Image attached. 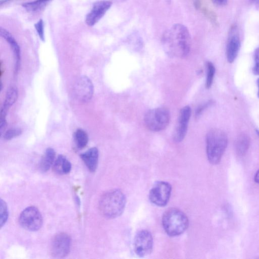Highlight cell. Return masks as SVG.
Masks as SVG:
<instances>
[{"instance_id": "obj_22", "label": "cell", "mask_w": 259, "mask_h": 259, "mask_svg": "<svg viewBox=\"0 0 259 259\" xmlns=\"http://www.w3.org/2000/svg\"><path fill=\"white\" fill-rule=\"evenodd\" d=\"M50 1L51 0H36L35 1L23 4L22 6L28 11L34 12L41 9Z\"/></svg>"}, {"instance_id": "obj_15", "label": "cell", "mask_w": 259, "mask_h": 259, "mask_svg": "<svg viewBox=\"0 0 259 259\" xmlns=\"http://www.w3.org/2000/svg\"><path fill=\"white\" fill-rule=\"evenodd\" d=\"M0 34L9 43L13 51L15 59V71L17 72L19 71L20 66V48L11 34L5 29L1 28L0 29Z\"/></svg>"}, {"instance_id": "obj_7", "label": "cell", "mask_w": 259, "mask_h": 259, "mask_svg": "<svg viewBox=\"0 0 259 259\" xmlns=\"http://www.w3.org/2000/svg\"><path fill=\"white\" fill-rule=\"evenodd\" d=\"M72 244V239L66 233L57 234L51 241L50 252L53 257L56 258H63L70 253Z\"/></svg>"}, {"instance_id": "obj_21", "label": "cell", "mask_w": 259, "mask_h": 259, "mask_svg": "<svg viewBox=\"0 0 259 259\" xmlns=\"http://www.w3.org/2000/svg\"><path fill=\"white\" fill-rule=\"evenodd\" d=\"M206 79L205 87L207 89H210L212 85L215 74V67L213 63L208 61L206 63Z\"/></svg>"}, {"instance_id": "obj_11", "label": "cell", "mask_w": 259, "mask_h": 259, "mask_svg": "<svg viewBox=\"0 0 259 259\" xmlns=\"http://www.w3.org/2000/svg\"><path fill=\"white\" fill-rule=\"evenodd\" d=\"M191 115L192 109L189 106L184 107L180 111L177 124L174 132L173 137L175 142L180 143L184 139Z\"/></svg>"}, {"instance_id": "obj_4", "label": "cell", "mask_w": 259, "mask_h": 259, "mask_svg": "<svg viewBox=\"0 0 259 259\" xmlns=\"http://www.w3.org/2000/svg\"><path fill=\"white\" fill-rule=\"evenodd\" d=\"M188 224L187 217L179 209L171 208L164 214L163 228L166 232L170 236L182 234L187 229Z\"/></svg>"}, {"instance_id": "obj_31", "label": "cell", "mask_w": 259, "mask_h": 259, "mask_svg": "<svg viewBox=\"0 0 259 259\" xmlns=\"http://www.w3.org/2000/svg\"><path fill=\"white\" fill-rule=\"evenodd\" d=\"M257 84H258V97L259 98V78L258 79V81H257Z\"/></svg>"}, {"instance_id": "obj_30", "label": "cell", "mask_w": 259, "mask_h": 259, "mask_svg": "<svg viewBox=\"0 0 259 259\" xmlns=\"http://www.w3.org/2000/svg\"><path fill=\"white\" fill-rule=\"evenodd\" d=\"M254 180L256 183L259 184V170L255 174Z\"/></svg>"}, {"instance_id": "obj_32", "label": "cell", "mask_w": 259, "mask_h": 259, "mask_svg": "<svg viewBox=\"0 0 259 259\" xmlns=\"http://www.w3.org/2000/svg\"><path fill=\"white\" fill-rule=\"evenodd\" d=\"M253 1L256 4L259 5V0H253Z\"/></svg>"}, {"instance_id": "obj_10", "label": "cell", "mask_w": 259, "mask_h": 259, "mask_svg": "<svg viewBox=\"0 0 259 259\" xmlns=\"http://www.w3.org/2000/svg\"><path fill=\"white\" fill-rule=\"evenodd\" d=\"M74 92L80 101L83 103L89 101L94 93L93 85L90 79L85 76L79 78L75 84Z\"/></svg>"}, {"instance_id": "obj_3", "label": "cell", "mask_w": 259, "mask_h": 259, "mask_svg": "<svg viewBox=\"0 0 259 259\" xmlns=\"http://www.w3.org/2000/svg\"><path fill=\"white\" fill-rule=\"evenodd\" d=\"M228 144V136L221 130L214 129L206 134V154L211 164L217 165L220 162Z\"/></svg>"}, {"instance_id": "obj_18", "label": "cell", "mask_w": 259, "mask_h": 259, "mask_svg": "<svg viewBox=\"0 0 259 259\" xmlns=\"http://www.w3.org/2000/svg\"><path fill=\"white\" fill-rule=\"evenodd\" d=\"M56 156V151L54 149L47 148L40 163L39 167L41 171L43 172L48 171L54 165Z\"/></svg>"}, {"instance_id": "obj_27", "label": "cell", "mask_w": 259, "mask_h": 259, "mask_svg": "<svg viewBox=\"0 0 259 259\" xmlns=\"http://www.w3.org/2000/svg\"><path fill=\"white\" fill-rule=\"evenodd\" d=\"M211 103H212L211 102H209L208 103H205V105H203L201 106V107H200V108H199L198 110L196 111V115L198 116L199 115H200L202 113V112H203L204 110H205L207 107H208L209 105L211 104Z\"/></svg>"}, {"instance_id": "obj_34", "label": "cell", "mask_w": 259, "mask_h": 259, "mask_svg": "<svg viewBox=\"0 0 259 259\" xmlns=\"http://www.w3.org/2000/svg\"><path fill=\"white\" fill-rule=\"evenodd\" d=\"M257 133L258 134V135L259 136V131H257Z\"/></svg>"}, {"instance_id": "obj_8", "label": "cell", "mask_w": 259, "mask_h": 259, "mask_svg": "<svg viewBox=\"0 0 259 259\" xmlns=\"http://www.w3.org/2000/svg\"><path fill=\"white\" fill-rule=\"evenodd\" d=\"M171 185L167 182L155 183L149 192V198L152 203L159 206L166 205L170 198Z\"/></svg>"}, {"instance_id": "obj_23", "label": "cell", "mask_w": 259, "mask_h": 259, "mask_svg": "<svg viewBox=\"0 0 259 259\" xmlns=\"http://www.w3.org/2000/svg\"><path fill=\"white\" fill-rule=\"evenodd\" d=\"M1 217H0V226L2 228L7 221L8 218V211L7 208V205L6 202L2 199L1 200Z\"/></svg>"}, {"instance_id": "obj_9", "label": "cell", "mask_w": 259, "mask_h": 259, "mask_svg": "<svg viewBox=\"0 0 259 259\" xmlns=\"http://www.w3.org/2000/svg\"><path fill=\"white\" fill-rule=\"evenodd\" d=\"M153 238L151 233L146 230L138 232L134 239V251L140 257L149 255L153 248Z\"/></svg>"}, {"instance_id": "obj_33", "label": "cell", "mask_w": 259, "mask_h": 259, "mask_svg": "<svg viewBox=\"0 0 259 259\" xmlns=\"http://www.w3.org/2000/svg\"><path fill=\"white\" fill-rule=\"evenodd\" d=\"M8 1H9V0H1V4H2L3 3H4Z\"/></svg>"}, {"instance_id": "obj_20", "label": "cell", "mask_w": 259, "mask_h": 259, "mask_svg": "<svg viewBox=\"0 0 259 259\" xmlns=\"http://www.w3.org/2000/svg\"><path fill=\"white\" fill-rule=\"evenodd\" d=\"M74 140L78 148L83 149L88 144V136L85 131L78 129L75 133Z\"/></svg>"}, {"instance_id": "obj_29", "label": "cell", "mask_w": 259, "mask_h": 259, "mask_svg": "<svg viewBox=\"0 0 259 259\" xmlns=\"http://www.w3.org/2000/svg\"><path fill=\"white\" fill-rule=\"evenodd\" d=\"M7 126V123L5 119L1 120V126H0V131H1V135L5 130Z\"/></svg>"}, {"instance_id": "obj_2", "label": "cell", "mask_w": 259, "mask_h": 259, "mask_svg": "<svg viewBox=\"0 0 259 259\" xmlns=\"http://www.w3.org/2000/svg\"><path fill=\"white\" fill-rule=\"evenodd\" d=\"M126 203L124 194L119 189L112 190L101 198L99 209L106 218L114 219L123 213Z\"/></svg>"}, {"instance_id": "obj_16", "label": "cell", "mask_w": 259, "mask_h": 259, "mask_svg": "<svg viewBox=\"0 0 259 259\" xmlns=\"http://www.w3.org/2000/svg\"><path fill=\"white\" fill-rule=\"evenodd\" d=\"M53 167L56 173L60 175L68 174L72 170L71 163L62 155H59Z\"/></svg>"}, {"instance_id": "obj_5", "label": "cell", "mask_w": 259, "mask_h": 259, "mask_svg": "<svg viewBox=\"0 0 259 259\" xmlns=\"http://www.w3.org/2000/svg\"><path fill=\"white\" fill-rule=\"evenodd\" d=\"M171 119L169 111L165 108L149 110L144 116V121L147 129L153 132L162 131L168 126Z\"/></svg>"}, {"instance_id": "obj_13", "label": "cell", "mask_w": 259, "mask_h": 259, "mask_svg": "<svg viewBox=\"0 0 259 259\" xmlns=\"http://www.w3.org/2000/svg\"><path fill=\"white\" fill-rule=\"evenodd\" d=\"M112 2L110 1H100L94 3L90 13L86 16V23L90 27L97 24L110 9Z\"/></svg>"}, {"instance_id": "obj_26", "label": "cell", "mask_w": 259, "mask_h": 259, "mask_svg": "<svg viewBox=\"0 0 259 259\" xmlns=\"http://www.w3.org/2000/svg\"><path fill=\"white\" fill-rule=\"evenodd\" d=\"M255 65L253 72L256 75L259 76V47L255 51L254 54Z\"/></svg>"}, {"instance_id": "obj_17", "label": "cell", "mask_w": 259, "mask_h": 259, "mask_svg": "<svg viewBox=\"0 0 259 259\" xmlns=\"http://www.w3.org/2000/svg\"><path fill=\"white\" fill-rule=\"evenodd\" d=\"M250 143V138L247 134H242L238 137L235 143V151L238 156H244L249 148Z\"/></svg>"}, {"instance_id": "obj_14", "label": "cell", "mask_w": 259, "mask_h": 259, "mask_svg": "<svg viewBox=\"0 0 259 259\" xmlns=\"http://www.w3.org/2000/svg\"><path fill=\"white\" fill-rule=\"evenodd\" d=\"M81 158L90 172L96 171L99 159V151L96 147H92L81 154Z\"/></svg>"}, {"instance_id": "obj_1", "label": "cell", "mask_w": 259, "mask_h": 259, "mask_svg": "<svg viewBox=\"0 0 259 259\" xmlns=\"http://www.w3.org/2000/svg\"><path fill=\"white\" fill-rule=\"evenodd\" d=\"M162 44L166 53L171 57L183 58L191 50L192 39L187 28L176 24L163 34Z\"/></svg>"}, {"instance_id": "obj_25", "label": "cell", "mask_w": 259, "mask_h": 259, "mask_svg": "<svg viewBox=\"0 0 259 259\" xmlns=\"http://www.w3.org/2000/svg\"><path fill=\"white\" fill-rule=\"evenodd\" d=\"M34 27L39 34L40 38L43 41H45L44 30V23L42 20H40L39 21L34 25Z\"/></svg>"}, {"instance_id": "obj_24", "label": "cell", "mask_w": 259, "mask_h": 259, "mask_svg": "<svg viewBox=\"0 0 259 259\" xmlns=\"http://www.w3.org/2000/svg\"><path fill=\"white\" fill-rule=\"evenodd\" d=\"M22 133V131L21 129H11L8 130L4 134V138L5 140L9 141L13 138L19 136Z\"/></svg>"}, {"instance_id": "obj_28", "label": "cell", "mask_w": 259, "mask_h": 259, "mask_svg": "<svg viewBox=\"0 0 259 259\" xmlns=\"http://www.w3.org/2000/svg\"><path fill=\"white\" fill-rule=\"evenodd\" d=\"M212 2L217 6H223L228 4V0H211Z\"/></svg>"}, {"instance_id": "obj_6", "label": "cell", "mask_w": 259, "mask_h": 259, "mask_svg": "<svg viewBox=\"0 0 259 259\" xmlns=\"http://www.w3.org/2000/svg\"><path fill=\"white\" fill-rule=\"evenodd\" d=\"M20 225L27 230L36 231L42 227L43 220L39 210L35 206L28 207L21 214L19 218Z\"/></svg>"}, {"instance_id": "obj_12", "label": "cell", "mask_w": 259, "mask_h": 259, "mask_svg": "<svg viewBox=\"0 0 259 259\" xmlns=\"http://www.w3.org/2000/svg\"><path fill=\"white\" fill-rule=\"evenodd\" d=\"M241 46L238 28L233 26L230 29L227 46V57L230 63L236 58Z\"/></svg>"}, {"instance_id": "obj_19", "label": "cell", "mask_w": 259, "mask_h": 259, "mask_svg": "<svg viewBox=\"0 0 259 259\" xmlns=\"http://www.w3.org/2000/svg\"><path fill=\"white\" fill-rule=\"evenodd\" d=\"M18 97V91L14 88H11L7 92L1 113V119H5L7 112Z\"/></svg>"}]
</instances>
